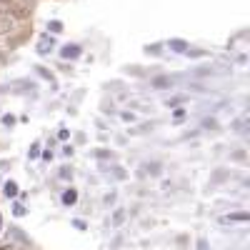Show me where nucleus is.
<instances>
[{
	"instance_id": "20e7f679",
	"label": "nucleus",
	"mask_w": 250,
	"mask_h": 250,
	"mask_svg": "<svg viewBox=\"0 0 250 250\" xmlns=\"http://www.w3.org/2000/svg\"><path fill=\"white\" fill-rule=\"evenodd\" d=\"M5 193H8V195H15V193H18V188H15V183H8V185H5Z\"/></svg>"
},
{
	"instance_id": "7ed1b4c3",
	"label": "nucleus",
	"mask_w": 250,
	"mask_h": 250,
	"mask_svg": "<svg viewBox=\"0 0 250 250\" xmlns=\"http://www.w3.org/2000/svg\"><path fill=\"white\" fill-rule=\"evenodd\" d=\"M75 200H78V193L75 190H68L65 195H62V203H65V205H73Z\"/></svg>"
},
{
	"instance_id": "423d86ee",
	"label": "nucleus",
	"mask_w": 250,
	"mask_h": 250,
	"mask_svg": "<svg viewBox=\"0 0 250 250\" xmlns=\"http://www.w3.org/2000/svg\"><path fill=\"white\" fill-rule=\"evenodd\" d=\"M0 250H18L15 245H5V248H0Z\"/></svg>"
},
{
	"instance_id": "39448f33",
	"label": "nucleus",
	"mask_w": 250,
	"mask_h": 250,
	"mask_svg": "<svg viewBox=\"0 0 250 250\" xmlns=\"http://www.w3.org/2000/svg\"><path fill=\"white\" fill-rule=\"evenodd\" d=\"M123 218H125V213H123V210H118V213H115V218H113V223H115V225H120V223H123Z\"/></svg>"
},
{
	"instance_id": "f03ea898",
	"label": "nucleus",
	"mask_w": 250,
	"mask_h": 250,
	"mask_svg": "<svg viewBox=\"0 0 250 250\" xmlns=\"http://www.w3.org/2000/svg\"><path fill=\"white\" fill-rule=\"evenodd\" d=\"M235 220H248V213H235V215H225L223 223H235Z\"/></svg>"
},
{
	"instance_id": "f257e3e1",
	"label": "nucleus",
	"mask_w": 250,
	"mask_h": 250,
	"mask_svg": "<svg viewBox=\"0 0 250 250\" xmlns=\"http://www.w3.org/2000/svg\"><path fill=\"white\" fill-rule=\"evenodd\" d=\"M13 28H15V20L13 18H8V15L0 18V33H10Z\"/></svg>"
},
{
	"instance_id": "0eeeda50",
	"label": "nucleus",
	"mask_w": 250,
	"mask_h": 250,
	"mask_svg": "<svg viewBox=\"0 0 250 250\" xmlns=\"http://www.w3.org/2000/svg\"><path fill=\"white\" fill-rule=\"evenodd\" d=\"M0 3H13V0H0Z\"/></svg>"
}]
</instances>
